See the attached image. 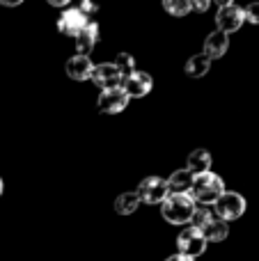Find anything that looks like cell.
<instances>
[{"label": "cell", "mask_w": 259, "mask_h": 261, "mask_svg": "<svg viewBox=\"0 0 259 261\" xmlns=\"http://www.w3.org/2000/svg\"><path fill=\"white\" fill-rule=\"evenodd\" d=\"M197 211V202L193 199L191 193L186 195H174L170 193V197L161 204V213L170 225H188L193 222V216Z\"/></svg>", "instance_id": "6da1fadb"}, {"label": "cell", "mask_w": 259, "mask_h": 261, "mask_svg": "<svg viewBox=\"0 0 259 261\" xmlns=\"http://www.w3.org/2000/svg\"><path fill=\"white\" fill-rule=\"evenodd\" d=\"M227 193L225 190V181L220 179L218 174H214V172H206V174H197L195 181H193V199H195L200 206H209V204L218 202L223 195Z\"/></svg>", "instance_id": "7a4b0ae2"}, {"label": "cell", "mask_w": 259, "mask_h": 261, "mask_svg": "<svg viewBox=\"0 0 259 261\" xmlns=\"http://www.w3.org/2000/svg\"><path fill=\"white\" fill-rule=\"evenodd\" d=\"M136 193L142 204H163L170 197V186L161 176H147L140 181Z\"/></svg>", "instance_id": "3957f363"}, {"label": "cell", "mask_w": 259, "mask_h": 261, "mask_svg": "<svg viewBox=\"0 0 259 261\" xmlns=\"http://www.w3.org/2000/svg\"><path fill=\"white\" fill-rule=\"evenodd\" d=\"M243 23H246V9L239 7L237 3H223L218 7V14H216V25H218L220 32H225V35L237 32Z\"/></svg>", "instance_id": "277c9868"}, {"label": "cell", "mask_w": 259, "mask_h": 261, "mask_svg": "<svg viewBox=\"0 0 259 261\" xmlns=\"http://www.w3.org/2000/svg\"><path fill=\"white\" fill-rule=\"evenodd\" d=\"M206 243H209V241L204 239V234H202L197 227H188V229H184L182 234L177 236L179 254H184V257H191V259L204 254Z\"/></svg>", "instance_id": "5b68a950"}, {"label": "cell", "mask_w": 259, "mask_h": 261, "mask_svg": "<svg viewBox=\"0 0 259 261\" xmlns=\"http://www.w3.org/2000/svg\"><path fill=\"white\" fill-rule=\"evenodd\" d=\"M243 213H246V197L239 195V193L227 190V193L216 202V216H218L220 220H225V222L239 220Z\"/></svg>", "instance_id": "8992f818"}, {"label": "cell", "mask_w": 259, "mask_h": 261, "mask_svg": "<svg viewBox=\"0 0 259 261\" xmlns=\"http://www.w3.org/2000/svg\"><path fill=\"white\" fill-rule=\"evenodd\" d=\"M90 23H92V21H90V18H87L78 7H67V9L62 12V16L58 18V30L62 32V35L73 37V39H76L78 32L85 30Z\"/></svg>", "instance_id": "52a82bcc"}, {"label": "cell", "mask_w": 259, "mask_h": 261, "mask_svg": "<svg viewBox=\"0 0 259 261\" xmlns=\"http://www.w3.org/2000/svg\"><path fill=\"white\" fill-rule=\"evenodd\" d=\"M92 81H94L96 87H101V90L106 92V90H117V87H122L124 76L119 73V69L115 67L113 62H103V64H96L94 67Z\"/></svg>", "instance_id": "ba28073f"}, {"label": "cell", "mask_w": 259, "mask_h": 261, "mask_svg": "<svg viewBox=\"0 0 259 261\" xmlns=\"http://www.w3.org/2000/svg\"><path fill=\"white\" fill-rule=\"evenodd\" d=\"M151 87H154V78L147 71L131 73V76H126L122 83V90L128 94V99H142V96H147L151 92Z\"/></svg>", "instance_id": "9c48e42d"}, {"label": "cell", "mask_w": 259, "mask_h": 261, "mask_svg": "<svg viewBox=\"0 0 259 261\" xmlns=\"http://www.w3.org/2000/svg\"><path fill=\"white\" fill-rule=\"evenodd\" d=\"M96 106H99V110L106 115H119L122 110H126L128 94L122 90V87H117V90H106L99 94Z\"/></svg>", "instance_id": "30bf717a"}, {"label": "cell", "mask_w": 259, "mask_h": 261, "mask_svg": "<svg viewBox=\"0 0 259 261\" xmlns=\"http://www.w3.org/2000/svg\"><path fill=\"white\" fill-rule=\"evenodd\" d=\"M94 67L96 64H92V60L87 58V55H73V58L67 60V76L71 78V81H90L92 73H94Z\"/></svg>", "instance_id": "8fae6325"}, {"label": "cell", "mask_w": 259, "mask_h": 261, "mask_svg": "<svg viewBox=\"0 0 259 261\" xmlns=\"http://www.w3.org/2000/svg\"><path fill=\"white\" fill-rule=\"evenodd\" d=\"M227 48H229V37L225 35V32H220V30L211 32V35L206 37V41H204V55L209 60L223 58V55L227 53Z\"/></svg>", "instance_id": "7c38bea8"}, {"label": "cell", "mask_w": 259, "mask_h": 261, "mask_svg": "<svg viewBox=\"0 0 259 261\" xmlns=\"http://www.w3.org/2000/svg\"><path fill=\"white\" fill-rule=\"evenodd\" d=\"M96 39H99V25L96 23H90L85 30H81L76 35V48H78V55H87L94 50L96 46Z\"/></svg>", "instance_id": "4fadbf2b"}, {"label": "cell", "mask_w": 259, "mask_h": 261, "mask_svg": "<svg viewBox=\"0 0 259 261\" xmlns=\"http://www.w3.org/2000/svg\"><path fill=\"white\" fill-rule=\"evenodd\" d=\"M200 231L204 234V239L209 241V243H220V241L227 239L229 227H227V222L220 220V218L214 213V218H211V220L206 222V225H202V227H200Z\"/></svg>", "instance_id": "5bb4252c"}, {"label": "cell", "mask_w": 259, "mask_h": 261, "mask_svg": "<svg viewBox=\"0 0 259 261\" xmlns=\"http://www.w3.org/2000/svg\"><path fill=\"white\" fill-rule=\"evenodd\" d=\"M186 170L193 172V174H206L211 172V153L206 149H195V151L188 153V161H186Z\"/></svg>", "instance_id": "9a60e30c"}, {"label": "cell", "mask_w": 259, "mask_h": 261, "mask_svg": "<svg viewBox=\"0 0 259 261\" xmlns=\"http://www.w3.org/2000/svg\"><path fill=\"white\" fill-rule=\"evenodd\" d=\"M193 181H195V174L188 170H177L170 174L168 186H170V193L174 195H186L193 190Z\"/></svg>", "instance_id": "2e32d148"}, {"label": "cell", "mask_w": 259, "mask_h": 261, "mask_svg": "<svg viewBox=\"0 0 259 261\" xmlns=\"http://www.w3.org/2000/svg\"><path fill=\"white\" fill-rule=\"evenodd\" d=\"M209 69H211V60L206 58L204 53L193 55V58L186 62V73H188L191 78H202V76H206V73H209Z\"/></svg>", "instance_id": "e0dca14e"}, {"label": "cell", "mask_w": 259, "mask_h": 261, "mask_svg": "<svg viewBox=\"0 0 259 261\" xmlns=\"http://www.w3.org/2000/svg\"><path fill=\"white\" fill-rule=\"evenodd\" d=\"M138 206H140L138 193H122L115 199V211H117L119 216H131V213H136Z\"/></svg>", "instance_id": "ac0fdd59"}, {"label": "cell", "mask_w": 259, "mask_h": 261, "mask_svg": "<svg viewBox=\"0 0 259 261\" xmlns=\"http://www.w3.org/2000/svg\"><path fill=\"white\" fill-rule=\"evenodd\" d=\"M163 9L172 16H186L193 9V5L188 0H163Z\"/></svg>", "instance_id": "d6986e66"}, {"label": "cell", "mask_w": 259, "mask_h": 261, "mask_svg": "<svg viewBox=\"0 0 259 261\" xmlns=\"http://www.w3.org/2000/svg\"><path fill=\"white\" fill-rule=\"evenodd\" d=\"M113 64L119 69V73H122L124 78L136 73V60H133V55H128V53H119Z\"/></svg>", "instance_id": "ffe728a7"}, {"label": "cell", "mask_w": 259, "mask_h": 261, "mask_svg": "<svg viewBox=\"0 0 259 261\" xmlns=\"http://www.w3.org/2000/svg\"><path fill=\"white\" fill-rule=\"evenodd\" d=\"M211 218H214V213H211L209 208H206V206H197L195 216H193V227H197V229H200V227L206 225Z\"/></svg>", "instance_id": "44dd1931"}, {"label": "cell", "mask_w": 259, "mask_h": 261, "mask_svg": "<svg viewBox=\"0 0 259 261\" xmlns=\"http://www.w3.org/2000/svg\"><path fill=\"white\" fill-rule=\"evenodd\" d=\"M246 21L252 25H259V3H252L246 7Z\"/></svg>", "instance_id": "7402d4cb"}, {"label": "cell", "mask_w": 259, "mask_h": 261, "mask_svg": "<svg viewBox=\"0 0 259 261\" xmlns=\"http://www.w3.org/2000/svg\"><path fill=\"white\" fill-rule=\"evenodd\" d=\"M78 9H81V12L85 14L87 18H90V14H94L99 7H96V5H92V3H81V7H78Z\"/></svg>", "instance_id": "603a6c76"}, {"label": "cell", "mask_w": 259, "mask_h": 261, "mask_svg": "<svg viewBox=\"0 0 259 261\" xmlns=\"http://www.w3.org/2000/svg\"><path fill=\"white\" fill-rule=\"evenodd\" d=\"M191 5H193V9H195V12H206V9L211 7L209 0H197V3H191Z\"/></svg>", "instance_id": "cb8c5ba5"}, {"label": "cell", "mask_w": 259, "mask_h": 261, "mask_svg": "<svg viewBox=\"0 0 259 261\" xmlns=\"http://www.w3.org/2000/svg\"><path fill=\"white\" fill-rule=\"evenodd\" d=\"M165 261H195V259H191V257H184V254H174V257H168Z\"/></svg>", "instance_id": "d4e9b609"}, {"label": "cell", "mask_w": 259, "mask_h": 261, "mask_svg": "<svg viewBox=\"0 0 259 261\" xmlns=\"http://www.w3.org/2000/svg\"><path fill=\"white\" fill-rule=\"evenodd\" d=\"M48 3L53 5V7H67V5H69L67 0H48Z\"/></svg>", "instance_id": "484cf974"}, {"label": "cell", "mask_w": 259, "mask_h": 261, "mask_svg": "<svg viewBox=\"0 0 259 261\" xmlns=\"http://www.w3.org/2000/svg\"><path fill=\"white\" fill-rule=\"evenodd\" d=\"M3 5H7V7H14V5H21V3H16V0H5Z\"/></svg>", "instance_id": "4316f807"}, {"label": "cell", "mask_w": 259, "mask_h": 261, "mask_svg": "<svg viewBox=\"0 0 259 261\" xmlns=\"http://www.w3.org/2000/svg\"><path fill=\"white\" fill-rule=\"evenodd\" d=\"M3 190H5V184H3V179H0V195H3Z\"/></svg>", "instance_id": "83f0119b"}]
</instances>
